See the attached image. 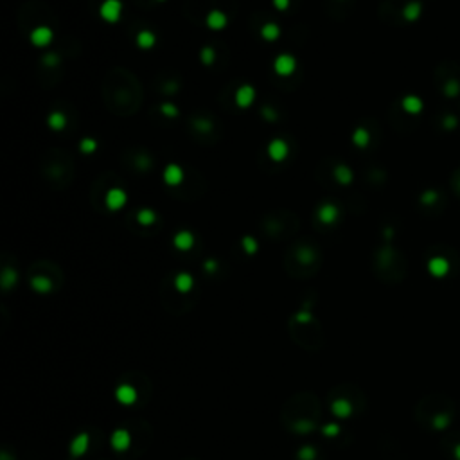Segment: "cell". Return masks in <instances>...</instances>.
Masks as SVG:
<instances>
[{
	"instance_id": "6da1fadb",
	"label": "cell",
	"mask_w": 460,
	"mask_h": 460,
	"mask_svg": "<svg viewBox=\"0 0 460 460\" xmlns=\"http://www.w3.org/2000/svg\"><path fill=\"white\" fill-rule=\"evenodd\" d=\"M120 9H122V5H120L119 0H105L101 4L99 13L106 22H117L119 20Z\"/></svg>"
},
{
	"instance_id": "7a4b0ae2",
	"label": "cell",
	"mask_w": 460,
	"mask_h": 460,
	"mask_svg": "<svg viewBox=\"0 0 460 460\" xmlns=\"http://www.w3.org/2000/svg\"><path fill=\"white\" fill-rule=\"evenodd\" d=\"M295 67H297V61H295L293 56H289V54H281V56L275 59V63H273L275 72L281 74V76H289V74L295 70Z\"/></svg>"
},
{
	"instance_id": "3957f363",
	"label": "cell",
	"mask_w": 460,
	"mask_h": 460,
	"mask_svg": "<svg viewBox=\"0 0 460 460\" xmlns=\"http://www.w3.org/2000/svg\"><path fill=\"white\" fill-rule=\"evenodd\" d=\"M254 99H256V90L252 88V86H248V85L241 86V88L237 90V94H235V103H237V106H241V108H248V106L254 103Z\"/></svg>"
},
{
	"instance_id": "277c9868",
	"label": "cell",
	"mask_w": 460,
	"mask_h": 460,
	"mask_svg": "<svg viewBox=\"0 0 460 460\" xmlns=\"http://www.w3.org/2000/svg\"><path fill=\"white\" fill-rule=\"evenodd\" d=\"M51 40H53V31L49 27H36L31 32V42L38 47H45Z\"/></svg>"
},
{
	"instance_id": "5b68a950",
	"label": "cell",
	"mask_w": 460,
	"mask_h": 460,
	"mask_svg": "<svg viewBox=\"0 0 460 460\" xmlns=\"http://www.w3.org/2000/svg\"><path fill=\"white\" fill-rule=\"evenodd\" d=\"M126 193L124 191H120V189H112L110 193L106 194V205H108V209L112 210H117L120 209L122 205L126 203Z\"/></svg>"
},
{
	"instance_id": "8992f818",
	"label": "cell",
	"mask_w": 460,
	"mask_h": 460,
	"mask_svg": "<svg viewBox=\"0 0 460 460\" xmlns=\"http://www.w3.org/2000/svg\"><path fill=\"white\" fill-rule=\"evenodd\" d=\"M268 155L272 160H284L288 155V146L284 141H272L270 146H268Z\"/></svg>"
},
{
	"instance_id": "52a82bcc",
	"label": "cell",
	"mask_w": 460,
	"mask_h": 460,
	"mask_svg": "<svg viewBox=\"0 0 460 460\" xmlns=\"http://www.w3.org/2000/svg\"><path fill=\"white\" fill-rule=\"evenodd\" d=\"M164 180H166L168 185H178V183H182V180H183L182 169L178 168V166H174V164L168 166L166 171H164Z\"/></svg>"
},
{
	"instance_id": "ba28073f",
	"label": "cell",
	"mask_w": 460,
	"mask_h": 460,
	"mask_svg": "<svg viewBox=\"0 0 460 460\" xmlns=\"http://www.w3.org/2000/svg\"><path fill=\"white\" fill-rule=\"evenodd\" d=\"M193 241H194L193 234L187 232V230H183V232H178L176 237H174V246L180 248V250H189L193 246Z\"/></svg>"
},
{
	"instance_id": "9c48e42d",
	"label": "cell",
	"mask_w": 460,
	"mask_h": 460,
	"mask_svg": "<svg viewBox=\"0 0 460 460\" xmlns=\"http://www.w3.org/2000/svg\"><path fill=\"white\" fill-rule=\"evenodd\" d=\"M207 24H209L210 29H223L227 26V16L221 11H212L207 16Z\"/></svg>"
},
{
	"instance_id": "30bf717a",
	"label": "cell",
	"mask_w": 460,
	"mask_h": 460,
	"mask_svg": "<svg viewBox=\"0 0 460 460\" xmlns=\"http://www.w3.org/2000/svg\"><path fill=\"white\" fill-rule=\"evenodd\" d=\"M336 214H338V210H336L335 205H324V207L318 210V218L324 221V223H327V225H331V223L336 220Z\"/></svg>"
},
{
	"instance_id": "8fae6325",
	"label": "cell",
	"mask_w": 460,
	"mask_h": 460,
	"mask_svg": "<svg viewBox=\"0 0 460 460\" xmlns=\"http://www.w3.org/2000/svg\"><path fill=\"white\" fill-rule=\"evenodd\" d=\"M137 42H139V47L142 49H149L155 45V34L149 31H142L139 36H137Z\"/></svg>"
},
{
	"instance_id": "7c38bea8",
	"label": "cell",
	"mask_w": 460,
	"mask_h": 460,
	"mask_svg": "<svg viewBox=\"0 0 460 460\" xmlns=\"http://www.w3.org/2000/svg\"><path fill=\"white\" fill-rule=\"evenodd\" d=\"M279 27L275 26V24H266V26H262L261 29V34L264 40H268V42H272V40H277L279 38Z\"/></svg>"
},
{
	"instance_id": "4fadbf2b",
	"label": "cell",
	"mask_w": 460,
	"mask_h": 460,
	"mask_svg": "<svg viewBox=\"0 0 460 460\" xmlns=\"http://www.w3.org/2000/svg\"><path fill=\"white\" fill-rule=\"evenodd\" d=\"M155 218H157V216H155V212H153V210H149V209L141 210V212H139V216H137L139 223H141V225H146V227L147 225H153V223H155Z\"/></svg>"
},
{
	"instance_id": "5bb4252c",
	"label": "cell",
	"mask_w": 460,
	"mask_h": 460,
	"mask_svg": "<svg viewBox=\"0 0 460 460\" xmlns=\"http://www.w3.org/2000/svg\"><path fill=\"white\" fill-rule=\"evenodd\" d=\"M65 117H63L61 114H58V112H54L51 117H49V126L53 128V130H61V128H65Z\"/></svg>"
},
{
	"instance_id": "9a60e30c",
	"label": "cell",
	"mask_w": 460,
	"mask_h": 460,
	"mask_svg": "<svg viewBox=\"0 0 460 460\" xmlns=\"http://www.w3.org/2000/svg\"><path fill=\"white\" fill-rule=\"evenodd\" d=\"M191 284H193V279H191V275H187V273H180L176 277V286L180 291H187L189 288H191Z\"/></svg>"
},
{
	"instance_id": "2e32d148",
	"label": "cell",
	"mask_w": 460,
	"mask_h": 460,
	"mask_svg": "<svg viewBox=\"0 0 460 460\" xmlns=\"http://www.w3.org/2000/svg\"><path fill=\"white\" fill-rule=\"evenodd\" d=\"M335 174H336V180H340L342 183L350 182V171H349L347 168H344V166H340V168H336Z\"/></svg>"
},
{
	"instance_id": "e0dca14e",
	"label": "cell",
	"mask_w": 460,
	"mask_h": 460,
	"mask_svg": "<svg viewBox=\"0 0 460 460\" xmlns=\"http://www.w3.org/2000/svg\"><path fill=\"white\" fill-rule=\"evenodd\" d=\"M95 147H97V144H95V141H92V139H85V141L81 142V151L83 153H94Z\"/></svg>"
},
{
	"instance_id": "ac0fdd59",
	"label": "cell",
	"mask_w": 460,
	"mask_h": 460,
	"mask_svg": "<svg viewBox=\"0 0 460 460\" xmlns=\"http://www.w3.org/2000/svg\"><path fill=\"white\" fill-rule=\"evenodd\" d=\"M32 286L36 288V289H40V291H45V289H49V281L47 279H43V277H36L34 281H32Z\"/></svg>"
},
{
	"instance_id": "d6986e66",
	"label": "cell",
	"mask_w": 460,
	"mask_h": 460,
	"mask_svg": "<svg viewBox=\"0 0 460 460\" xmlns=\"http://www.w3.org/2000/svg\"><path fill=\"white\" fill-rule=\"evenodd\" d=\"M201 59H203L205 65H210V63H212V59H214V53H212V49H203V51H201Z\"/></svg>"
},
{
	"instance_id": "ffe728a7",
	"label": "cell",
	"mask_w": 460,
	"mask_h": 460,
	"mask_svg": "<svg viewBox=\"0 0 460 460\" xmlns=\"http://www.w3.org/2000/svg\"><path fill=\"white\" fill-rule=\"evenodd\" d=\"M243 246H245L246 250H248V254H254L257 245H256V241L252 239V237H245V239H243Z\"/></svg>"
},
{
	"instance_id": "44dd1931",
	"label": "cell",
	"mask_w": 460,
	"mask_h": 460,
	"mask_svg": "<svg viewBox=\"0 0 460 460\" xmlns=\"http://www.w3.org/2000/svg\"><path fill=\"white\" fill-rule=\"evenodd\" d=\"M354 141H356V144H360V146H361V144H365V142H367V133H365V131H361V130L356 131Z\"/></svg>"
},
{
	"instance_id": "7402d4cb",
	"label": "cell",
	"mask_w": 460,
	"mask_h": 460,
	"mask_svg": "<svg viewBox=\"0 0 460 460\" xmlns=\"http://www.w3.org/2000/svg\"><path fill=\"white\" fill-rule=\"evenodd\" d=\"M273 4H275V7H277V9L283 11V9H286L288 5H289V0H273Z\"/></svg>"
},
{
	"instance_id": "603a6c76",
	"label": "cell",
	"mask_w": 460,
	"mask_h": 460,
	"mask_svg": "<svg viewBox=\"0 0 460 460\" xmlns=\"http://www.w3.org/2000/svg\"><path fill=\"white\" fill-rule=\"evenodd\" d=\"M162 112L166 115H176V108H174L172 105H164L162 106Z\"/></svg>"
}]
</instances>
